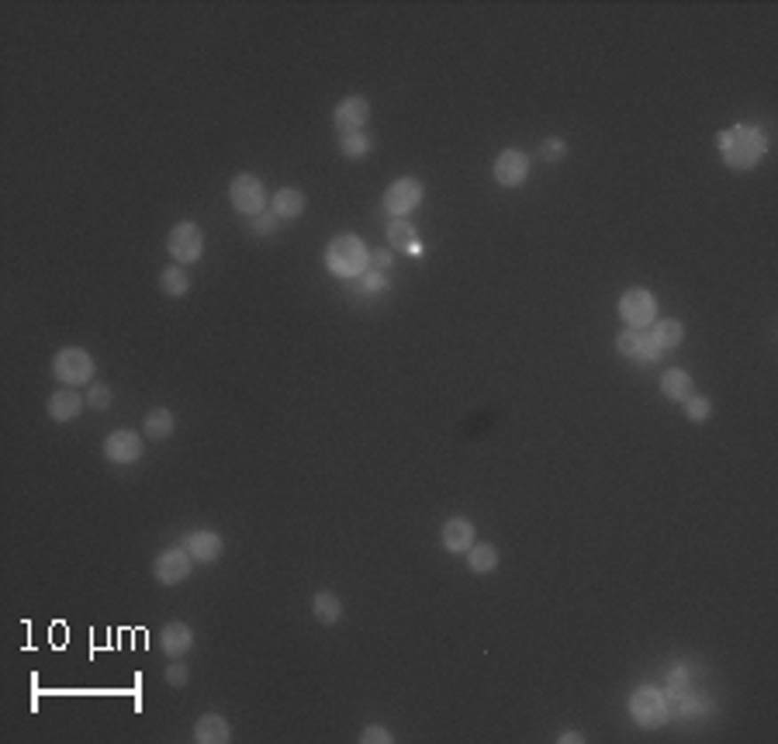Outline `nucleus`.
Instances as JSON below:
<instances>
[{
    "instance_id": "f8f14e48",
    "label": "nucleus",
    "mask_w": 778,
    "mask_h": 744,
    "mask_svg": "<svg viewBox=\"0 0 778 744\" xmlns=\"http://www.w3.org/2000/svg\"><path fill=\"white\" fill-rule=\"evenodd\" d=\"M529 177V156L523 149H501L495 160V180L501 188H519Z\"/></svg>"
},
{
    "instance_id": "412c9836",
    "label": "nucleus",
    "mask_w": 778,
    "mask_h": 744,
    "mask_svg": "<svg viewBox=\"0 0 778 744\" xmlns=\"http://www.w3.org/2000/svg\"><path fill=\"white\" fill-rule=\"evenodd\" d=\"M270 212L277 215L280 222H294V219H301V212H305V195L298 191V188H280L274 201H270Z\"/></svg>"
},
{
    "instance_id": "423d86ee",
    "label": "nucleus",
    "mask_w": 778,
    "mask_h": 744,
    "mask_svg": "<svg viewBox=\"0 0 778 744\" xmlns=\"http://www.w3.org/2000/svg\"><path fill=\"white\" fill-rule=\"evenodd\" d=\"M166 250L177 263H197L205 257V232L194 226V222H177L170 228V239H166Z\"/></svg>"
},
{
    "instance_id": "b1692460",
    "label": "nucleus",
    "mask_w": 778,
    "mask_h": 744,
    "mask_svg": "<svg viewBox=\"0 0 778 744\" xmlns=\"http://www.w3.org/2000/svg\"><path fill=\"white\" fill-rule=\"evenodd\" d=\"M173 426H177V420H173L170 409H153V412L146 416L142 433H146V440L159 444V440H170V436H173Z\"/></svg>"
},
{
    "instance_id": "4468645a",
    "label": "nucleus",
    "mask_w": 778,
    "mask_h": 744,
    "mask_svg": "<svg viewBox=\"0 0 778 744\" xmlns=\"http://www.w3.org/2000/svg\"><path fill=\"white\" fill-rule=\"evenodd\" d=\"M184 548L187 554L197 561V564H212L221 557V550H225V540L218 537L215 530H194V533H187L184 537Z\"/></svg>"
},
{
    "instance_id": "c85d7f7f",
    "label": "nucleus",
    "mask_w": 778,
    "mask_h": 744,
    "mask_svg": "<svg viewBox=\"0 0 778 744\" xmlns=\"http://www.w3.org/2000/svg\"><path fill=\"white\" fill-rule=\"evenodd\" d=\"M384 284H388V277H384V270H377V267H367V270L360 274V292L377 294V292H384Z\"/></svg>"
},
{
    "instance_id": "2eb2a0df",
    "label": "nucleus",
    "mask_w": 778,
    "mask_h": 744,
    "mask_svg": "<svg viewBox=\"0 0 778 744\" xmlns=\"http://www.w3.org/2000/svg\"><path fill=\"white\" fill-rule=\"evenodd\" d=\"M194 741L197 744H229L232 741V727L221 713H205L194 724Z\"/></svg>"
},
{
    "instance_id": "6e6552de",
    "label": "nucleus",
    "mask_w": 778,
    "mask_h": 744,
    "mask_svg": "<svg viewBox=\"0 0 778 744\" xmlns=\"http://www.w3.org/2000/svg\"><path fill=\"white\" fill-rule=\"evenodd\" d=\"M422 197H426L422 180H415V177H402V180H395V184L384 191V208H388L395 219H408V215L422 204Z\"/></svg>"
},
{
    "instance_id": "f257e3e1",
    "label": "nucleus",
    "mask_w": 778,
    "mask_h": 744,
    "mask_svg": "<svg viewBox=\"0 0 778 744\" xmlns=\"http://www.w3.org/2000/svg\"><path fill=\"white\" fill-rule=\"evenodd\" d=\"M716 146L730 170H754L768 153V135L758 125H734L716 135Z\"/></svg>"
},
{
    "instance_id": "2f4dec72",
    "label": "nucleus",
    "mask_w": 778,
    "mask_h": 744,
    "mask_svg": "<svg viewBox=\"0 0 778 744\" xmlns=\"http://www.w3.org/2000/svg\"><path fill=\"white\" fill-rule=\"evenodd\" d=\"M391 741H395V734H391L388 727H381V724L364 727V734H360V744H391Z\"/></svg>"
},
{
    "instance_id": "c756f323",
    "label": "nucleus",
    "mask_w": 778,
    "mask_h": 744,
    "mask_svg": "<svg viewBox=\"0 0 778 744\" xmlns=\"http://www.w3.org/2000/svg\"><path fill=\"white\" fill-rule=\"evenodd\" d=\"M87 405L97 409V412H104V409L111 405V388H108V385H91V388H87Z\"/></svg>"
},
{
    "instance_id": "4be33fe9",
    "label": "nucleus",
    "mask_w": 778,
    "mask_h": 744,
    "mask_svg": "<svg viewBox=\"0 0 778 744\" xmlns=\"http://www.w3.org/2000/svg\"><path fill=\"white\" fill-rule=\"evenodd\" d=\"M311 613L318 623H325V627H333V623H340L342 620V603L336 592H329V588H322V592H315V599H311Z\"/></svg>"
},
{
    "instance_id": "6ab92c4d",
    "label": "nucleus",
    "mask_w": 778,
    "mask_h": 744,
    "mask_svg": "<svg viewBox=\"0 0 778 744\" xmlns=\"http://www.w3.org/2000/svg\"><path fill=\"white\" fill-rule=\"evenodd\" d=\"M84 402L87 398H80L73 388L66 391H56V395H49V402H45V409H49V420L52 422H73L80 412H84Z\"/></svg>"
},
{
    "instance_id": "5701e85b",
    "label": "nucleus",
    "mask_w": 778,
    "mask_h": 744,
    "mask_svg": "<svg viewBox=\"0 0 778 744\" xmlns=\"http://www.w3.org/2000/svg\"><path fill=\"white\" fill-rule=\"evenodd\" d=\"M661 391H664V398H671V402H685V398L692 395V378L685 374L682 367H668V371L661 374Z\"/></svg>"
},
{
    "instance_id": "9d476101",
    "label": "nucleus",
    "mask_w": 778,
    "mask_h": 744,
    "mask_svg": "<svg viewBox=\"0 0 778 744\" xmlns=\"http://www.w3.org/2000/svg\"><path fill=\"white\" fill-rule=\"evenodd\" d=\"M616 350H620L626 360H637V364H657L661 360V350L651 343L647 329H622L616 336Z\"/></svg>"
},
{
    "instance_id": "aec40b11",
    "label": "nucleus",
    "mask_w": 778,
    "mask_h": 744,
    "mask_svg": "<svg viewBox=\"0 0 778 744\" xmlns=\"http://www.w3.org/2000/svg\"><path fill=\"white\" fill-rule=\"evenodd\" d=\"M388 246L391 250H402V253H412V257H422V243H419V232L408 219H395L388 226Z\"/></svg>"
},
{
    "instance_id": "ddd939ff",
    "label": "nucleus",
    "mask_w": 778,
    "mask_h": 744,
    "mask_svg": "<svg viewBox=\"0 0 778 744\" xmlns=\"http://www.w3.org/2000/svg\"><path fill=\"white\" fill-rule=\"evenodd\" d=\"M367 118H371V100L367 98H346L336 104V115H333V122H336V129L346 135V132H364L367 125Z\"/></svg>"
},
{
    "instance_id": "dca6fc26",
    "label": "nucleus",
    "mask_w": 778,
    "mask_h": 744,
    "mask_svg": "<svg viewBox=\"0 0 778 744\" xmlns=\"http://www.w3.org/2000/svg\"><path fill=\"white\" fill-rule=\"evenodd\" d=\"M647 336H651V343L661 350V354H668V350H678L685 340V325L678 319H654L647 325Z\"/></svg>"
},
{
    "instance_id": "f3484780",
    "label": "nucleus",
    "mask_w": 778,
    "mask_h": 744,
    "mask_svg": "<svg viewBox=\"0 0 778 744\" xmlns=\"http://www.w3.org/2000/svg\"><path fill=\"white\" fill-rule=\"evenodd\" d=\"M194 647V630L187 623H166L159 630V651L170 654V658H184L187 651Z\"/></svg>"
},
{
    "instance_id": "cd10ccee",
    "label": "nucleus",
    "mask_w": 778,
    "mask_h": 744,
    "mask_svg": "<svg viewBox=\"0 0 778 744\" xmlns=\"http://www.w3.org/2000/svg\"><path fill=\"white\" fill-rule=\"evenodd\" d=\"M682 405H685V416L692 422H706L713 416V402H710L706 395H688Z\"/></svg>"
},
{
    "instance_id": "bb28decb",
    "label": "nucleus",
    "mask_w": 778,
    "mask_h": 744,
    "mask_svg": "<svg viewBox=\"0 0 778 744\" xmlns=\"http://www.w3.org/2000/svg\"><path fill=\"white\" fill-rule=\"evenodd\" d=\"M340 153L346 160H364L367 153H371V139H367V132H346L340 139Z\"/></svg>"
},
{
    "instance_id": "a211bd4d",
    "label": "nucleus",
    "mask_w": 778,
    "mask_h": 744,
    "mask_svg": "<svg viewBox=\"0 0 778 744\" xmlns=\"http://www.w3.org/2000/svg\"><path fill=\"white\" fill-rule=\"evenodd\" d=\"M443 548L450 550V554H467V550L474 548V523L464 516L446 519V526H443Z\"/></svg>"
},
{
    "instance_id": "393cba45",
    "label": "nucleus",
    "mask_w": 778,
    "mask_h": 744,
    "mask_svg": "<svg viewBox=\"0 0 778 744\" xmlns=\"http://www.w3.org/2000/svg\"><path fill=\"white\" fill-rule=\"evenodd\" d=\"M467 568H470L474 575H488V572H495L498 548L495 544H474V548L467 550Z\"/></svg>"
},
{
    "instance_id": "e433bc0d",
    "label": "nucleus",
    "mask_w": 778,
    "mask_h": 744,
    "mask_svg": "<svg viewBox=\"0 0 778 744\" xmlns=\"http://www.w3.org/2000/svg\"><path fill=\"white\" fill-rule=\"evenodd\" d=\"M560 741H567V744H578V741H585V738H581V734H578V731H564V734H560Z\"/></svg>"
},
{
    "instance_id": "9b49d317",
    "label": "nucleus",
    "mask_w": 778,
    "mask_h": 744,
    "mask_svg": "<svg viewBox=\"0 0 778 744\" xmlns=\"http://www.w3.org/2000/svg\"><path fill=\"white\" fill-rule=\"evenodd\" d=\"M104 457L111 464H135L142 457V436L135 429H115L104 440Z\"/></svg>"
},
{
    "instance_id": "473e14b6",
    "label": "nucleus",
    "mask_w": 778,
    "mask_h": 744,
    "mask_svg": "<svg viewBox=\"0 0 778 744\" xmlns=\"http://www.w3.org/2000/svg\"><path fill=\"white\" fill-rule=\"evenodd\" d=\"M277 215H274V212H260V215H253V232H256V236H270V232H274V228H277Z\"/></svg>"
},
{
    "instance_id": "f03ea898",
    "label": "nucleus",
    "mask_w": 778,
    "mask_h": 744,
    "mask_svg": "<svg viewBox=\"0 0 778 744\" xmlns=\"http://www.w3.org/2000/svg\"><path fill=\"white\" fill-rule=\"evenodd\" d=\"M367 267H371V250H367V243H364L360 236H353V232H342V236H336V239L325 246V270H329L333 277L353 281V277H360Z\"/></svg>"
},
{
    "instance_id": "7ed1b4c3",
    "label": "nucleus",
    "mask_w": 778,
    "mask_h": 744,
    "mask_svg": "<svg viewBox=\"0 0 778 744\" xmlns=\"http://www.w3.org/2000/svg\"><path fill=\"white\" fill-rule=\"evenodd\" d=\"M668 716H671V707H668V696H664L661 689H654V685L633 689V696H630V720H633L637 727L654 731V727H661Z\"/></svg>"
},
{
    "instance_id": "a878e982",
    "label": "nucleus",
    "mask_w": 778,
    "mask_h": 744,
    "mask_svg": "<svg viewBox=\"0 0 778 744\" xmlns=\"http://www.w3.org/2000/svg\"><path fill=\"white\" fill-rule=\"evenodd\" d=\"M159 292H166L170 298H184L190 292V277H187L184 267H166L159 274Z\"/></svg>"
},
{
    "instance_id": "20e7f679",
    "label": "nucleus",
    "mask_w": 778,
    "mask_h": 744,
    "mask_svg": "<svg viewBox=\"0 0 778 744\" xmlns=\"http://www.w3.org/2000/svg\"><path fill=\"white\" fill-rule=\"evenodd\" d=\"M52 374L60 378L66 388H80L93 381V356L80 347H66L52 360Z\"/></svg>"
},
{
    "instance_id": "7c9ffc66",
    "label": "nucleus",
    "mask_w": 778,
    "mask_h": 744,
    "mask_svg": "<svg viewBox=\"0 0 778 744\" xmlns=\"http://www.w3.org/2000/svg\"><path fill=\"white\" fill-rule=\"evenodd\" d=\"M540 156L547 163H560L567 156V142H564V139H547V142L540 146Z\"/></svg>"
},
{
    "instance_id": "72a5a7b5",
    "label": "nucleus",
    "mask_w": 778,
    "mask_h": 744,
    "mask_svg": "<svg viewBox=\"0 0 778 744\" xmlns=\"http://www.w3.org/2000/svg\"><path fill=\"white\" fill-rule=\"evenodd\" d=\"M187 676H190V668H187L184 661H173V665L166 668V676H163V679L170 682L173 689H180V685H187Z\"/></svg>"
},
{
    "instance_id": "1a4fd4ad",
    "label": "nucleus",
    "mask_w": 778,
    "mask_h": 744,
    "mask_svg": "<svg viewBox=\"0 0 778 744\" xmlns=\"http://www.w3.org/2000/svg\"><path fill=\"white\" fill-rule=\"evenodd\" d=\"M190 572H194V557L187 554V548L163 550L153 561V575L159 585H180L190 579Z\"/></svg>"
},
{
    "instance_id": "f704fd0d",
    "label": "nucleus",
    "mask_w": 778,
    "mask_h": 744,
    "mask_svg": "<svg viewBox=\"0 0 778 744\" xmlns=\"http://www.w3.org/2000/svg\"><path fill=\"white\" fill-rule=\"evenodd\" d=\"M391 263H395L391 250H377V253H371V267H377V270H388Z\"/></svg>"
},
{
    "instance_id": "0eeeda50",
    "label": "nucleus",
    "mask_w": 778,
    "mask_h": 744,
    "mask_svg": "<svg viewBox=\"0 0 778 744\" xmlns=\"http://www.w3.org/2000/svg\"><path fill=\"white\" fill-rule=\"evenodd\" d=\"M620 319L626 329H647L657 319V301L647 288H630L620 298Z\"/></svg>"
},
{
    "instance_id": "39448f33",
    "label": "nucleus",
    "mask_w": 778,
    "mask_h": 744,
    "mask_svg": "<svg viewBox=\"0 0 778 744\" xmlns=\"http://www.w3.org/2000/svg\"><path fill=\"white\" fill-rule=\"evenodd\" d=\"M229 201H232V208L239 212V215H260V212H267V191H263V184L253 177V173H236L232 177V184H229Z\"/></svg>"
},
{
    "instance_id": "c9c22d12",
    "label": "nucleus",
    "mask_w": 778,
    "mask_h": 744,
    "mask_svg": "<svg viewBox=\"0 0 778 744\" xmlns=\"http://www.w3.org/2000/svg\"><path fill=\"white\" fill-rule=\"evenodd\" d=\"M699 713H702V703L688 696V700H685V707H682V716H699Z\"/></svg>"
}]
</instances>
